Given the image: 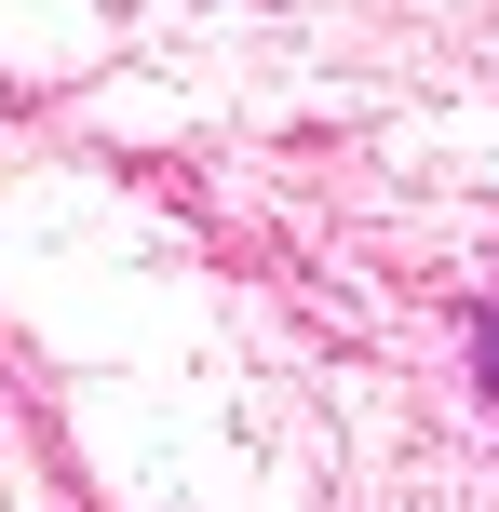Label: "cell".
Listing matches in <instances>:
<instances>
[{
	"mask_svg": "<svg viewBox=\"0 0 499 512\" xmlns=\"http://www.w3.org/2000/svg\"><path fill=\"white\" fill-rule=\"evenodd\" d=\"M473 391H486V405H499V297L473 310Z\"/></svg>",
	"mask_w": 499,
	"mask_h": 512,
	"instance_id": "1",
	"label": "cell"
}]
</instances>
